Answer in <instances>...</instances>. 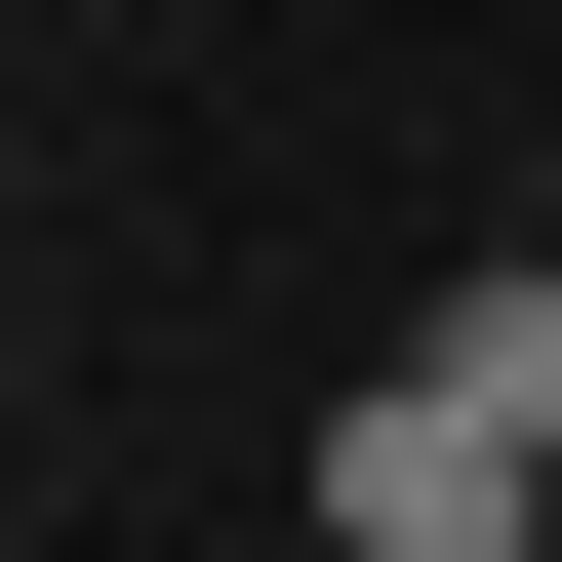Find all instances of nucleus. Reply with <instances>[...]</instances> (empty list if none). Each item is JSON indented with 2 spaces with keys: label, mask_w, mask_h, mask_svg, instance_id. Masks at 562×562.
<instances>
[{
  "label": "nucleus",
  "mask_w": 562,
  "mask_h": 562,
  "mask_svg": "<svg viewBox=\"0 0 562 562\" xmlns=\"http://www.w3.org/2000/svg\"><path fill=\"white\" fill-rule=\"evenodd\" d=\"M522 522H562V241L442 281L362 362V442H322V562H522Z\"/></svg>",
  "instance_id": "nucleus-1"
},
{
  "label": "nucleus",
  "mask_w": 562,
  "mask_h": 562,
  "mask_svg": "<svg viewBox=\"0 0 562 562\" xmlns=\"http://www.w3.org/2000/svg\"><path fill=\"white\" fill-rule=\"evenodd\" d=\"M522 241H562V161H522Z\"/></svg>",
  "instance_id": "nucleus-2"
}]
</instances>
